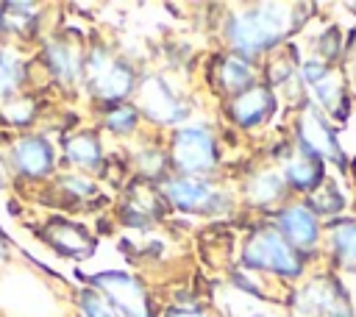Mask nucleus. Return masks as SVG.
I'll return each mask as SVG.
<instances>
[{"instance_id":"4be33fe9","label":"nucleus","mask_w":356,"mask_h":317,"mask_svg":"<svg viewBox=\"0 0 356 317\" xmlns=\"http://www.w3.org/2000/svg\"><path fill=\"white\" fill-rule=\"evenodd\" d=\"M167 164H170V158H167V153L161 147H139L136 156H134V167H136L139 178H145V181L161 178Z\"/></svg>"},{"instance_id":"393cba45","label":"nucleus","mask_w":356,"mask_h":317,"mask_svg":"<svg viewBox=\"0 0 356 317\" xmlns=\"http://www.w3.org/2000/svg\"><path fill=\"white\" fill-rule=\"evenodd\" d=\"M58 186L72 195V197H92L97 192V184L89 178V175H81V172H70V175H61L58 178Z\"/></svg>"},{"instance_id":"9d476101","label":"nucleus","mask_w":356,"mask_h":317,"mask_svg":"<svg viewBox=\"0 0 356 317\" xmlns=\"http://www.w3.org/2000/svg\"><path fill=\"white\" fill-rule=\"evenodd\" d=\"M42 64L58 83L83 81V53L70 39H53L42 47Z\"/></svg>"},{"instance_id":"4468645a","label":"nucleus","mask_w":356,"mask_h":317,"mask_svg":"<svg viewBox=\"0 0 356 317\" xmlns=\"http://www.w3.org/2000/svg\"><path fill=\"white\" fill-rule=\"evenodd\" d=\"M61 153L70 164L83 167V170H95L103 164V145L95 133L89 131H78L61 139Z\"/></svg>"},{"instance_id":"9b49d317","label":"nucleus","mask_w":356,"mask_h":317,"mask_svg":"<svg viewBox=\"0 0 356 317\" xmlns=\"http://www.w3.org/2000/svg\"><path fill=\"white\" fill-rule=\"evenodd\" d=\"M275 108V97L267 86H250L245 92H239L231 103H228V114L239 128H256L261 125Z\"/></svg>"},{"instance_id":"dca6fc26","label":"nucleus","mask_w":356,"mask_h":317,"mask_svg":"<svg viewBox=\"0 0 356 317\" xmlns=\"http://www.w3.org/2000/svg\"><path fill=\"white\" fill-rule=\"evenodd\" d=\"M298 133H300L303 150H306L309 156H334V153H337V142H334L331 128H328L314 111H306V114L300 117Z\"/></svg>"},{"instance_id":"f3484780","label":"nucleus","mask_w":356,"mask_h":317,"mask_svg":"<svg viewBox=\"0 0 356 317\" xmlns=\"http://www.w3.org/2000/svg\"><path fill=\"white\" fill-rule=\"evenodd\" d=\"M25 78H28L25 58L14 47L0 44V103H8V97H14L22 89Z\"/></svg>"},{"instance_id":"6e6552de","label":"nucleus","mask_w":356,"mask_h":317,"mask_svg":"<svg viewBox=\"0 0 356 317\" xmlns=\"http://www.w3.org/2000/svg\"><path fill=\"white\" fill-rule=\"evenodd\" d=\"M11 167L28 181H44L56 172V147L44 133H25L11 145Z\"/></svg>"},{"instance_id":"0eeeda50","label":"nucleus","mask_w":356,"mask_h":317,"mask_svg":"<svg viewBox=\"0 0 356 317\" xmlns=\"http://www.w3.org/2000/svg\"><path fill=\"white\" fill-rule=\"evenodd\" d=\"M134 95H136V103H134L136 111L161 128H178L189 114L186 103L172 92V86L161 75H145Z\"/></svg>"},{"instance_id":"39448f33","label":"nucleus","mask_w":356,"mask_h":317,"mask_svg":"<svg viewBox=\"0 0 356 317\" xmlns=\"http://www.w3.org/2000/svg\"><path fill=\"white\" fill-rule=\"evenodd\" d=\"M242 261H245V267L267 270V273L286 275V278L300 273V259H298L295 247L281 236L278 228L253 231L242 247Z\"/></svg>"},{"instance_id":"a211bd4d","label":"nucleus","mask_w":356,"mask_h":317,"mask_svg":"<svg viewBox=\"0 0 356 317\" xmlns=\"http://www.w3.org/2000/svg\"><path fill=\"white\" fill-rule=\"evenodd\" d=\"M39 8L33 3H6L0 6V31L17 39H28L39 22Z\"/></svg>"},{"instance_id":"aec40b11","label":"nucleus","mask_w":356,"mask_h":317,"mask_svg":"<svg viewBox=\"0 0 356 317\" xmlns=\"http://www.w3.org/2000/svg\"><path fill=\"white\" fill-rule=\"evenodd\" d=\"M103 128L111 131L114 136H131V133H136V128H139V111H136V106L134 103L111 106L103 114Z\"/></svg>"},{"instance_id":"b1692460","label":"nucleus","mask_w":356,"mask_h":317,"mask_svg":"<svg viewBox=\"0 0 356 317\" xmlns=\"http://www.w3.org/2000/svg\"><path fill=\"white\" fill-rule=\"evenodd\" d=\"M334 245H337V253L342 261L348 264H356V222H348L342 228L334 231Z\"/></svg>"},{"instance_id":"c85d7f7f","label":"nucleus","mask_w":356,"mask_h":317,"mask_svg":"<svg viewBox=\"0 0 356 317\" xmlns=\"http://www.w3.org/2000/svg\"><path fill=\"white\" fill-rule=\"evenodd\" d=\"M6 186V172H3V167H0V189Z\"/></svg>"},{"instance_id":"20e7f679","label":"nucleus","mask_w":356,"mask_h":317,"mask_svg":"<svg viewBox=\"0 0 356 317\" xmlns=\"http://www.w3.org/2000/svg\"><path fill=\"white\" fill-rule=\"evenodd\" d=\"M161 197L167 206L186 211V214H220L228 206V197L220 186L209 178H189V175H170L159 184Z\"/></svg>"},{"instance_id":"1a4fd4ad","label":"nucleus","mask_w":356,"mask_h":317,"mask_svg":"<svg viewBox=\"0 0 356 317\" xmlns=\"http://www.w3.org/2000/svg\"><path fill=\"white\" fill-rule=\"evenodd\" d=\"M164 197H161V189L153 186V181H145V178H136L131 184V192L125 195V203L120 209V217L122 222L134 225V228H145L150 222H156L161 214H164Z\"/></svg>"},{"instance_id":"ddd939ff","label":"nucleus","mask_w":356,"mask_h":317,"mask_svg":"<svg viewBox=\"0 0 356 317\" xmlns=\"http://www.w3.org/2000/svg\"><path fill=\"white\" fill-rule=\"evenodd\" d=\"M278 231L292 247H312L317 242V217L300 203L286 206L278 214Z\"/></svg>"},{"instance_id":"f03ea898","label":"nucleus","mask_w":356,"mask_h":317,"mask_svg":"<svg viewBox=\"0 0 356 317\" xmlns=\"http://www.w3.org/2000/svg\"><path fill=\"white\" fill-rule=\"evenodd\" d=\"M289 8L286 6H259L250 11H239L228 17L225 36L228 44L236 50V56H256L267 47H273L286 31H289Z\"/></svg>"},{"instance_id":"bb28decb","label":"nucleus","mask_w":356,"mask_h":317,"mask_svg":"<svg viewBox=\"0 0 356 317\" xmlns=\"http://www.w3.org/2000/svg\"><path fill=\"white\" fill-rule=\"evenodd\" d=\"M164 317H209V311L206 309H200V306H170L167 311H164Z\"/></svg>"},{"instance_id":"423d86ee","label":"nucleus","mask_w":356,"mask_h":317,"mask_svg":"<svg viewBox=\"0 0 356 317\" xmlns=\"http://www.w3.org/2000/svg\"><path fill=\"white\" fill-rule=\"evenodd\" d=\"M89 281H92V289H97L120 317H156L147 286L136 275L125 270H103Z\"/></svg>"},{"instance_id":"2eb2a0df","label":"nucleus","mask_w":356,"mask_h":317,"mask_svg":"<svg viewBox=\"0 0 356 317\" xmlns=\"http://www.w3.org/2000/svg\"><path fill=\"white\" fill-rule=\"evenodd\" d=\"M217 83H220L222 92H228L234 97L239 92L250 89L253 86V64H250V58L236 56V53L222 56L217 61Z\"/></svg>"},{"instance_id":"a878e982","label":"nucleus","mask_w":356,"mask_h":317,"mask_svg":"<svg viewBox=\"0 0 356 317\" xmlns=\"http://www.w3.org/2000/svg\"><path fill=\"white\" fill-rule=\"evenodd\" d=\"M3 108H6L11 125H25V122L33 117V100H31V97L8 100V103H3Z\"/></svg>"},{"instance_id":"cd10ccee","label":"nucleus","mask_w":356,"mask_h":317,"mask_svg":"<svg viewBox=\"0 0 356 317\" xmlns=\"http://www.w3.org/2000/svg\"><path fill=\"white\" fill-rule=\"evenodd\" d=\"M8 259V242L3 239V234H0V261H6Z\"/></svg>"},{"instance_id":"c756f323","label":"nucleus","mask_w":356,"mask_h":317,"mask_svg":"<svg viewBox=\"0 0 356 317\" xmlns=\"http://www.w3.org/2000/svg\"><path fill=\"white\" fill-rule=\"evenodd\" d=\"M0 33H3V31H0Z\"/></svg>"},{"instance_id":"f257e3e1","label":"nucleus","mask_w":356,"mask_h":317,"mask_svg":"<svg viewBox=\"0 0 356 317\" xmlns=\"http://www.w3.org/2000/svg\"><path fill=\"white\" fill-rule=\"evenodd\" d=\"M83 81H86L89 95L97 103H106L108 108L128 103V97L139 86L134 64L114 56L111 47H106V44H95L83 56Z\"/></svg>"},{"instance_id":"5701e85b","label":"nucleus","mask_w":356,"mask_h":317,"mask_svg":"<svg viewBox=\"0 0 356 317\" xmlns=\"http://www.w3.org/2000/svg\"><path fill=\"white\" fill-rule=\"evenodd\" d=\"M78 309H81V317H120L114 306L92 286L78 292Z\"/></svg>"},{"instance_id":"412c9836","label":"nucleus","mask_w":356,"mask_h":317,"mask_svg":"<svg viewBox=\"0 0 356 317\" xmlns=\"http://www.w3.org/2000/svg\"><path fill=\"white\" fill-rule=\"evenodd\" d=\"M281 175H284V181H286L289 186H295V189H312V186L320 181L323 172L317 170V164H314L309 156H303V158L289 161Z\"/></svg>"},{"instance_id":"7ed1b4c3","label":"nucleus","mask_w":356,"mask_h":317,"mask_svg":"<svg viewBox=\"0 0 356 317\" xmlns=\"http://www.w3.org/2000/svg\"><path fill=\"white\" fill-rule=\"evenodd\" d=\"M167 158H170L175 175L209 178L220 164V147H217L214 131L200 122L178 125L170 136Z\"/></svg>"},{"instance_id":"6ab92c4d","label":"nucleus","mask_w":356,"mask_h":317,"mask_svg":"<svg viewBox=\"0 0 356 317\" xmlns=\"http://www.w3.org/2000/svg\"><path fill=\"white\" fill-rule=\"evenodd\" d=\"M286 189V181L281 172L275 170H261L256 172L248 184H245V197L250 203H259V206H267V203H275Z\"/></svg>"},{"instance_id":"f8f14e48","label":"nucleus","mask_w":356,"mask_h":317,"mask_svg":"<svg viewBox=\"0 0 356 317\" xmlns=\"http://www.w3.org/2000/svg\"><path fill=\"white\" fill-rule=\"evenodd\" d=\"M44 239L61 253V256H70V259H86L92 250H95V239L86 228L64 220V217H56L44 225Z\"/></svg>"}]
</instances>
